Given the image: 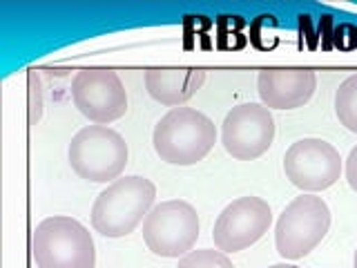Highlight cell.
I'll list each match as a JSON object with an SVG mask.
<instances>
[{
	"label": "cell",
	"instance_id": "cell-6",
	"mask_svg": "<svg viewBox=\"0 0 357 268\" xmlns=\"http://www.w3.org/2000/svg\"><path fill=\"white\" fill-rule=\"evenodd\" d=\"M199 239V215L192 204L170 199L143 219V241L159 257H183Z\"/></svg>",
	"mask_w": 357,
	"mask_h": 268
},
{
	"label": "cell",
	"instance_id": "cell-9",
	"mask_svg": "<svg viewBox=\"0 0 357 268\" xmlns=\"http://www.w3.org/2000/svg\"><path fill=\"white\" fill-rule=\"evenodd\" d=\"M273 223V210L261 197H239L221 210L212 228L215 248L221 253H241L250 248L268 232Z\"/></svg>",
	"mask_w": 357,
	"mask_h": 268
},
{
	"label": "cell",
	"instance_id": "cell-2",
	"mask_svg": "<svg viewBox=\"0 0 357 268\" xmlns=\"http://www.w3.org/2000/svg\"><path fill=\"white\" fill-rule=\"evenodd\" d=\"M154 152L170 165H195L204 161L217 143L212 119L195 107H172L152 132Z\"/></svg>",
	"mask_w": 357,
	"mask_h": 268
},
{
	"label": "cell",
	"instance_id": "cell-18",
	"mask_svg": "<svg viewBox=\"0 0 357 268\" xmlns=\"http://www.w3.org/2000/svg\"><path fill=\"white\" fill-rule=\"evenodd\" d=\"M353 268H357V251H355V255H353Z\"/></svg>",
	"mask_w": 357,
	"mask_h": 268
},
{
	"label": "cell",
	"instance_id": "cell-11",
	"mask_svg": "<svg viewBox=\"0 0 357 268\" xmlns=\"http://www.w3.org/2000/svg\"><path fill=\"white\" fill-rule=\"evenodd\" d=\"M317 89V76L306 67H271L257 76V92L268 110H297Z\"/></svg>",
	"mask_w": 357,
	"mask_h": 268
},
{
	"label": "cell",
	"instance_id": "cell-12",
	"mask_svg": "<svg viewBox=\"0 0 357 268\" xmlns=\"http://www.w3.org/2000/svg\"><path fill=\"white\" fill-rule=\"evenodd\" d=\"M143 81L148 94L156 103H161L165 107H181L204 85L206 72L197 70V67H188V70H161V67H152V70L145 72Z\"/></svg>",
	"mask_w": 357,
	"mask_h": 268
},
{
	"label": "cell",
	"instance_id": "cell-17",
	"mask_svg": "<svg viewBox=\"0 0 357 268\" xmlns=\"http://www.w3.org/2000/svg\"><path fill=\"white\" fill-rule=\"evenodd\" d=\"M268 268H299V266H295V264H286V262H282V264H273V266H268Z\"/></svg>",
	"mask_w": 357,
	"mask_h": 268
},
{
	"label": "cell",
	"instance_id": "cell-16",
	"mask_svg": "<svg viewBox=\"0 0 357 268\" xmlns=\"http://www.w3.org/2000/svg\"><path fill=\"white\" fill-rule=\"evenodd\" d=\"M344 174H346V181H349L351 190H353V193H357V145L349 152V156H346Z\"/></svg>",
	"mask_w": 357,
	"mask_h": 268
},
{
	"label": "cell",
	"instance_id": "cell-13",
	"mask_svg": "<svg viewBox=\"0 0 357 268\" xmlns=\"http://www.w3.org/2000/svg\"><path fill=\"white\" fill-rule=\"evenodd\" d=\"M335 114L346 130L357 134V74L346 78L335 92Z\"/></svg>",
	"mask_w": 357,
	"mask_h": 268
},
{
	"label": "cell",
	"instance_id": "cell-15",
	"mask_svg": "<svg viewBox=\"0 0 357 268\" xmlns=\"http://www.w3.org/2000/svg\"><path fill=\"white\" fill-rule=\"evenodd\" d=\"M27 83H29V123L36 126L43 114V89H40V76L36 70H29Z\"/></svg>",
	"mask_w": 357,
	"mask_h": 268
},
{
	"label": "cell",
	"instance_id": "cell-3",
	"mask_svg": "<svg viewBox=\"0 0 357 268\" xmlns=\"http://www.w3.org/2000/svg\"><path fill=\"white\" fill-rule=\"evenodd\" d=\"M31 255L38 268H94V239L81 221L67 215L43 219L31 232Z\"/></svg>",
	"mask_w": 357,
	"mask_h": 268
},
{
	"label": "cell",
	"instance_id": "cell-8",
	"mask_svg": "<svg viewBox=\"0 0 357 268\" xmlns=\"http://www.w3.org/2000/svg\"><path fill=\"white\" fill-rule=\"evenodd\" d=\"M284 172L295 188L312 195L340 181L342 156L324 139H299L284 154Z\"/></svg>",
	"mask_w": 357,
	"mask_h": 268
},
{
	"label": "cell",
	"instance_id": "cell-7",
	"mask_svg": "<svg viewBox=\"0 0 357 268\" xmlns=\"http://www.w3.org/2000/svg\"><path fill=\"white\" fill-rule=\"evenodd\" d=\"M72 100L76 110L94 126H107L128 112V92L116 72L89 67L76 72L72 81Z\"/></svg>",
	"mask_w": 357,
	"mask_h": 268
},
{
	"label": "cell",
	"instance_id": "cell-4",
	"mask_svg": "<svg viewBox=\"0 0 357 268\" xmlns=\"http://www.w3.org/2000/svg\"><path fill=\"white\" fill-rule=\"evenodd\" d=\"M72 170L92 184H112L126 170L130 150L126 139L107 126H85L67 148Z\"/></svg>",
	"mask_w": 357,
	"mask_h": 268
},
{
	"label": "cell",
	"instance_id": "cell-1",
	"mask_svg": "<svg viewBox=\"0 0 357 268\" xmlns=\"http://www.w3.org/2000/svg\"><path fill=\"white\" fill-rule=\"evenodd\" d=\"M156 186L150 179L132 174L112 181L100 190L92 206V226L109 239L128 237L154 208Z\"/></svg>",
	"mask_w": 357,
	"mask_h": 268
},
{
	"label": "cell",
	"instance_id": "cell-5",
	"mask_svg": "<svg viewBox=\"0 0 357 268\" xmlns=\"http://www.w3.org/2000/svg\"><path fill=\"white\" fill-rule=\"evenodd\" d=\"M331 228V208L317 195L295 197L275 226V246L284 260H301L324 241Z\"/></svg>",
	"mask_w": 357,
	"mask_h": 268
},
{
	"label": "cell",
	"instance_id": "cell-14",
	"mask_svg": "<svg viewBox=\"0 0 357 268\" xmlns=\"http://www.w3.org/2000/svg\"><path fill=\"white\" fill-rule=\"evenodd\" d=\"M176 268H234L230 257L217 248H201L190 251L178 260Z\"/></svg>",
	"mask_w": 357,
	"mask_h": 268
},
{
	"label": "cell",
	"instance_id": "cell-10",
	"mask_svg": "<svg viewBox=\"0 0 357 268\" xmlns=\"http://www.w3.org/2000/svg\"><path fill=\"white\" fill-rule=\"evenodd\" d=\"M275 141V119L264 103L232 107L221 126V143L237 161H255Z\"/></svg>",
	"mask_w": 357,
	"mask_h": 268
}]
</instances>
